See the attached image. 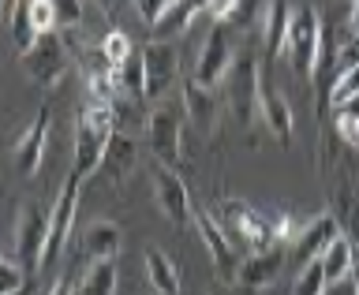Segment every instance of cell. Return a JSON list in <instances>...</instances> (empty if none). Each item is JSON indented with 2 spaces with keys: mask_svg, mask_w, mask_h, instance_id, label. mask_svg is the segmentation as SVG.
Listing matches in <instances>:
<instances>
[{
  "mask_svg": "<svg viewBox=\"0 0 359 295\" xmlns=\"http://www.w3.org/2000/svg\"><path fill=\"white\" fill-rule=\"evenodd\" d=\"M101 53H105V60H109V67L112 71H120L123 64L135 56V49H131V38L123 30H109L105 38H101Z\"/></svg>",
  "mask_w": 359,
  "mask_h": 295,
  "instance_id": "484cf974",
  "label": "cell"
},
{
  "mask_svg": "<svg viewBox=\"0 0 359 295\" xmlns=\"http://www.w3.org/2000/svg\"><path fill=\"white\" fill-rule=\"evenodd\" d=\"M172 4H176V0H135V11H139V15L150 22V30H154V27H157V19H161Z\"/></svg>",
  "mask_w": 359,
  "mask_h": 295,
  "instance_id": "d6a6232c",
  "label": "cell"
},
{
  "mask_svg": "<svg viewBox=\"0 0 359 295\" xmlns=\"http://www.w3.org/2000/svg\"><path fill=\"white\" fill-rule=\"evenodd\" d=\"M210 295H251V291H247L243 284H221V280H217V288H213Z\"/></svg>",
  "mask_w": 359,
  "mask_h": 295,
  "instance_id": "d590c367",
  "label": "cell"
},
{
  "mask_svg": "<svg viewBox=\"0 0 359 295\" xmlns=\"http://www.w3.org/2000/svg\"><path fill=\"white\" fill-rule=\"evenodd\" d=\"M30 19L38 34H53L60 30V19H56V0H30Z\"/></svg>",
  "mask_w": 359,
  "mask_h": 295,
  "instance_id": "f1b7e54d",
  "label": "cell"
},
{
  "mask_svg": "<svg viewBox=\"0 0 359 295\" xmlns=\"http://www.w3.org/2000/svg\"><path fill=\"white\" fill-rule=\"evenodd\" d=\"M195 232L202 235V247H206V254H210V266H213V273H217L221 284H240V251H236V243L229 240V232L221 228V221L213 217L210 210H202L195 206Z\"/></svg>",
  "mask_w": 359,
  "mask_h": 295,
  "instance_id": "8992f818",
  "label": "cell"
},
{
  "mask_svg": "<svg viewBox=\"0 0 359 295\" xmlns=\"http://www.w3.org/2000/svg\"><path fill=\"white\" fill-rule=\"evenodd\" d=\"M79 184H83V176H67L60 195H56L53 210H49V243H45V266H53L56 258L64 254L67 240H72L75 232V210H79Z\"/></svg>",
  "mask_w": 359,
  "mask_h": 295,
  "instance_id": "9c48e42d",
  "label": "cell"
},
{
  "mask_svg": "<svg viewBox=\"0 0 359 295\" xmlns=\"http://www.w3.org/2000/svg\"><path fill=\"white\" fill-rule=\"evenodd\" d=\"M30 284V269L19 258H4L0 262V295H22Z\"/></svg>",
  "mask_w": 359,
  "mask_h": 295,
  "instance_id": "4316f807",
  "label": "cell"
},
{
  "mask_svg": "<svg viewBox=\"0 0 359 295\" xmlns=\"http://www.w3.org/2000/svg\"><path fill=\"white\" fill-rule=\"evenodd\" d=\"M325 295H359V280L348 277V280H341V284H330V288H325Z\"/></svg>",
  "mask_w": 359,
  "mask_h": 295,
  "instance_id": "e575fe53",
  "label": "cell"
},
{
  "mask_svg": "<svg viewBox=\"0 0 359 295\" xmlns=\"http://www.w3.org/2000/svg\"><path fill=\"white\" fill-rule=\"evenodd\" d=\"M229 105L240 120V128H251L255 116H258V94H262V67L251 53H240L229 71Z\"/></svg>",
  "mask_w": 359,
  "mask_h": 295,
  "instance_id": "52a82bcc",
  "label": "cell"
},
{
  "mask_svg": "<svg viewBox=\"0 0 359 295\" xmlns=\"http://www.w3.org/2000/svg\"><path fill=\"white\" fill-rule=\"evenodd\" d=\"M240 4L243 0H210V19L221 22V27H229V22H236V15H240Z\"/></svg>",
  "mask_w": 359,
  "mask_h": 295,
  "instance_id": "1f68e13d",
  "label": "cell"
},
{
  "mask_svg": "<svg viewBox=\"0 0 359 295\" xmlns=\"http://www.w3.org/2000/svg\"><path fill=\"white\" fill-rule=\"evenodd\" d=\"M202 11H210V0H176L172 8L157 19L154 27V41H172L176 34H184L191 22H195Z\"/></svg>",
  "mask_w": 359,
  "mask_h": 295,
  "instance_id": "44dd1931",
  "label": "cell"
},
{
  "mask_svg": "<svg viewBox=\"0 0 359 295\" xmlns=\"http://www.w3.org/2000/svg\"><path fill=\"white\" fill-rule=\"evenodd\" d=\"M337 235H344V224L337 221V213H318V217H311L307 224H303L299 240L292 243V254H296L299 266H311L330 251V243L337 240Z\"/></svg>",
  "mask_w": 359,
  "mask_h": 295,
  "instance_id": "5bb4252c",
  "label": "cell"
},
{
  "mask_svg": "<svg viewBox=\"0 0 359 295\" xmlns=\"http://www.w3.org/2000/svg\"><path fill=\"white\" fill-rule=\"evenodd\" d=\"M67 67H72V56H67V45L60 34H41L38 41H34V49L22 56V71L30 75V83H38L45 90L60 86V78L67 75Z\"/></svg>",
  "mask_w": 359,
  "mask_h": 295,
  "instance_id": "ba28073f",
  "label": "cell"
},
{
  "mask_svg": "<svg viewBox=\"0 0 359 295\" xmlns=\"http://www.w3.org/2000/svg\"><path fill=\"white\" fill-rule=\"evenodd\" d=\"M49 105H41L38 112H34L30 128L22 131V139L15 142V168L22 179H34L41 168V157H45V146H49Z\"/></svg>",
  "mask_w": 359,
  "mask_h": 295,
  "instance_id": "9a60e30c",
  "label": "cell"
},
{
  "mask_svg": "<svg viewBox=\"0 0 359 295\" xmlns=\"http://www.w3.org/2000/svg\"><path fill=\"white\" fill-rule=\"evenodd\" d=\"M135 161H139L135 139H131V135H123V131H116V135H112V142H109V150H105V157H101V172L109 176V184L120 187L123 179L131 176Z\"/></svg>",
  "mask_w": 359,
  "mask_h": 295,
  "instance_id": "ffe728a7",
  "label": "cell"
},
{
  "mask_svg": "<svg viewBox=\"0 0 359 295\" xmlns=\"http://www.w3.org/2000/svg\"><path fill=\"white\" fill-rule=\"evenodd\" d=\"M318 262H322L325 280H330V284H341V280L355 277V251H352V240H348V235H337V240L330 243V251H325Z\"/></svg>",
  "mask_w": 359,
  "mask_h": 295,
  "instance_id": "603a6c76",
  "label": "cell"
},
{
  "mask_svg": "<svg viewBox=\"0 0 359 295\" xmlns=\"http://www.w3.org/2000/svg\"><path fill=\"white\" fill-rule=\"evenodd\" d=\"M142 67H146V105H161L168 86H172L176 75H180L176 49L168 41H146Z\"/></svg>",
  "mask_w": 359,
  "mask_h": 295,
  "instance_id": "8fae6325",
  "label": "cell"
},
{
  "mask_svg": "<svg viewBox=\"0 0 359 295\" xmlns=\"http://www.w3.org/2000/svg\"><path fill=\"white\" fill-rule=\"evenodd\" d=\"M146 142H150V153L157 157V165L165 168H176L184 165V116H180V109L172 101H161V105H154L146 112Z\"/></svg>",
  "mask_w": 359,
  "mask_h": 295,
  "instance_id": "277c9868",
  "label": "cell"
},
{
  "mask_svg": "<svg viewBox=\"0 0 359 295\" xmlns=\"http://www.w3.org/2000/svg\"><path fill=\"white\" fill-rule=\"evenodd\" d=\"M120 243H123V232L112 221H90L83 228V258L86 262H116Z\"/></svg>",
  "mask_w": 359,
  "mask_h": 295,
  "instance_id": "ac0fdd59",
  "label": "cell"
},
{
  "mask_svg": "<svg viewBox=\"0 0 359 295\" xmlns=\"http://www.w3.org/2000/svg\"><path fill=\"white\" fill-rule=\"evenodd\" d=\"M22 295H30V291H22Z\"/></svg>",
  "mask_w": 359,
  "mask_h": 295,
  "instance_id": "f35d334b",
  "label": "cell"
},
{
  "mask_svg": "<svg viewBox=\"0 0 359 295\" xmlns=\"http://www.w3.org/2000/svg\"><path fill=\"white\" fill-rule=\"evenodd\" d=\"M221 228L229 232V240L236 243V251L247 254H258V251H269V247H280L277 235H273V221H269V213L255 210L251 202L243 198H221V213H217Z\"/></svg>",
  "mask_w": 359,
  "mask_h": 295,
  "instance_id": "7a4b0ae2",
  "label": "cell"
},
{
  "mask_svg": "<svg viewBox=\"0 0 359 295\" xmlns=\"http://www.w3.org/2000/svg\"><path fill=\"white\" fill-rule=\"evenodd\" d=\"M330 280H325V269L322 262H311V266H299V277L292 284V295H325Z\"/></svg>",
  "mask_w": 359,
  "mask_h": 295,
  "instance_id": "83f0119b",
  "label": "cell"
},
{
  "mask_svg": "<svg viewBox=\"0 0 359 295\" xmlns=\"http://www.w3.org/2000/svg\"><path fill=\"white\" fill-rule=\"evenodd\" d=\"M49 295H79V284H75V277L72 273H64L60 280H56V284H53V291Z\"/></svg>",
  "mask_w": 359,
  "mask_h": 295,
  "instance_id": "836d02e7",
  "label": "cell"
},
{
  "mask_svg": "<svg viewBox=\"0 0 359 295\" xmlns=\"http://www.w3.org/2000/svg\"><path fill=\"white\" fill-rule=\"evenodd\" d=\"M116 262H90V269L79 280V295H116Z\"/></svg>",
  "mask_w": 359,
  "mask_h": 295,
  "instance_id": "cb8c5ba5",
  "label": "cell"
},
{
  "mask_svg": "<svg viewBox=\"0 0 359 295\" xmlns=\"http://www.w3.org/2000/svg\"><path fill=\"white\" fill-rule=\"evenodd\" d=\"M258 116H262L266 131L273 135L280 146L292 142V135H296V112H292L288 97L277 90V83L269 78V71H262V94H258Z\"/></svg>",
  "mask_w": 359,
  "mask_h": 295,
  "instance_id": "4fadbf2b",
  "label": "cell"
},
{
  "mask_svg": "<svg viewBox=\"0 0 359 295\" xmlns=\"http://www.w3.org/2000/svg\"><path fill=\"white\" fill-rule=\"evenodd\" d=\"M348 27H352L355 41H359V0H352V4H348Z\"/></svg>",
  "mask_w": 359,
  "mask_h": 295,
  "instance_id": "8d00e7d4",
  "label": "cell"
},
{
  "mask_svg": "<svg viewBox=\"0 0 359 295\" xmlns=\"http://www.w3.org/2000/svg\"><path fill=\"white\" fill-rule=\"evenodd\" d=\"M142 258H146V280H150V288L157 295H184V288H180V266L161 247H146Z\"/></svg>",
  "mask_w": 359,
  "mask_h": 295,
  "instance_id": "7402d4cb",
  "label": "cell"
},
{
  "mask_svg": "<svg viewBox=\"0 0 359 295\" xmlns=\"http://www.w3.org/2000/svg\"><path fill=\"white\" fill-rule=\"evenodd\" d=\"M180 97H184V116L195 123L202 135L217 131V120H221V97L213 94L210 86L195 83V75H187L180 83Z\"/></svg>",
  "mask_w": 359,
  "mask_h": 295,
  "instance_id": "2e32d148",
  "label": "cell"
},
{
  "mask_svg": "<svg viewBox=\"0 0 359 295\" xmlns=\"http://www.w3.org/2000/svg\"><path fill=\"white\" fill-rule=\"evenodd\" d=\"M45 243H49V213H45L38 202H19L11 258H19V262L34 273V269L45 266Z\"/></svg>",
  "mask_w": 359,
  "mask_h": 295,
  "instance_id": "5b68a950",
  "label": "cell"
},
{
  "mask_svg": "<svg viewBox=\"0 0 359 295\" xmlns=\"http://www.w3.org/2000/svg\"><path fill=\"white\" fill-rule=\"evenodd\" d=\"M56 19L60 30H75L83 22V0H56Z\"/></svg>",
  "mask_w": 359,
  "mask_h": 295,
  "instance_id": "4dcf8cb0",
  "label": "cell"
},
{
  "mask_svg": "<svg viewBox=\"0 0 359 295\" xmlns=\"http://www.w3.org/2000/svg\"><path fill=\"white\" fill-rule=\"evenodd\" d=\"M280 266H285V247H269V251H258V254H243L240 284L247 291H266L280 277Z\"/></svg>",
  "mask_w": 359,
  "mask_h": 295,
  "instance_id": "e0dca14e",
  "label": "cell"
},
{
  "mask_svg": "<svg viewBox=\"0 0 359 295\" xmlns=\"http://www.w3.org/2000/svg\"><path fill=\"white\" fill-rule=\"evenodd\" d=\"M232 64H236V49H232V38H229V30L221 27V22H213V30H210V38L202 41V49H198V60H195V83L202 86H217L229 78L232 71Z\"/></svg>",
  "mask_w": 359,
  "mask_h": 295,
  "instance_id": "30bf717a",
  "label": "cell"
},
{
  "mask_svg": "<svg viewBox=\"0 0 359 295\" xmlns=\"http://www.w3.org/2000/svg\"><path fill=\"white\" fill-rule=\"evenodd\" d=\"M359 97V64H352L348 71L333 83V94H330V105H344V101Z\"/></svg>",
  "mask_w": 359,
  "mask_h": 295,
  "instance_id": "f546056e",
  "label": "cell"
},
{
  "mask_svg": "<svg viewBox=\"0 0 359 295\" xmlns=\"http://www.w3.org/2000/svg\"><path fill=\"white\" fill-rule=\"evenodd\" d=\"M262 45H266V56H269V67L280 53L288 49V27H292V8L288 0H269V8L262 11Z\"/></svg>",
  "mask_w": 359,
  "mask_h": 295,
  "instance_id": "d6986e66",
  "label": "cell"
},
{
  "mask_svg": "<svg viewBox=\"0 0 359 295\" xmlns=\"http://www.w3.org/2000/svg\"><path fill=\"white\" fill-rule=\"evenodd\" d=\"M116 112L112 105H101V101H86L79 109L75 120V176H90L101 168V157H105L112 135H116Z\"/></svg>",
  "mask_w": 359,
  "mask_h": 295,
  "instance_id": "6da1fadb",
  "label": "cell"
},
{
  "mask_svg": "<svg viewBox=\"0 0 359 295\" xmlns=\"http://www.w3.org/2000/svg\"><path fill=\"white\" fill-rule=\"evenodd\" d=\"M154 198H157V206H161L165 217L172 224H180V228H184L187 221H195V198H191L184 176L172 172V168H165V165L154 168Z\"/></svg>",
  "mask_w": 359,
  "mask_h": 295,
  "instance_id": "7c38bea8",
  "label": "cell"
},
{
  "mask_svg": "<svg viewBox=\"0 0 359 295\" xmlns=\"http://www.w3.org/2000/svg\"><path fill=\"white\" fill-rule=\"evenodd\" d=\"M333 128H337V135L344 139V146H352V150L359 153V97L344 101V105H337Z\"/></svg>",
  "mask_w": 359,
  "mask_h": 295,
  "instance_id": "d4e9b609",
  "label": "cell"
},
{
  "mask_svg": "<svg viewBox=\"0 0 359 295\" xmlns=\"http://www.w3.org/2000/svg\"><path fill=\"white\" fill-rule=\"evenodd\" d=\"M94 4H97L101 11H105L109 19H112V11H116V0H94Z\"/></svg>",
  "mask_w": 359,
  "mask_h": 295,
  "instance_id": "74e56055",
  "label": "cell"
},
{
  "mask_svg": "<svg viewBox=\"0 0 359 295\" xmlns=\"http://www.w3.org/2000/svg\"><path fill=\"white\" fill-rule=\"evenodd\" d=\"M322 30L325 22L311 4L292 8V27H288V56H292V71L303 75L307 83H314L318 75V53H322Z\"/></svg>",
  "mask_w": 359,
  "mask_h": 295,
  "instance_id": "3957f363",
  "label": "cell"
}]
</instances>
